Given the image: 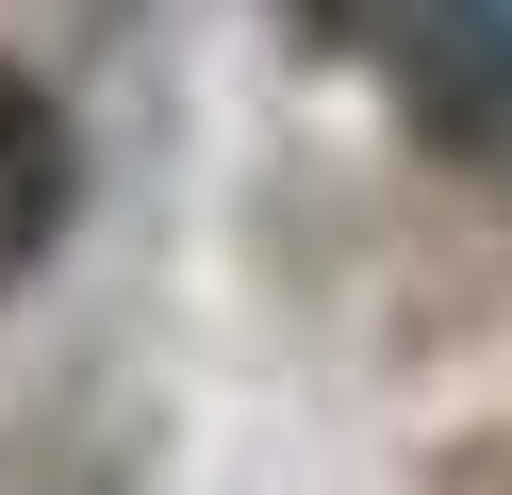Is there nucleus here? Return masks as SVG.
Listing matches in <instances>:
<instances>
[{"instance_id":"obj_1","label":"nucleus","mask_w":512,"mask_h":495,"mask_svg":"<svg viewBox=\"0 0 512 495\" xmlns=\"http://www.w3.org/2000/svg\"><path fill=\"white\" fill-rule=\"evenodd\" d=\"M67 215H83V132L34 66H0V281H34L67 248Z\"/></svg>"},{"instance_id":"obj_2","label":"nucleus","mask_w":512,"mask_h":495,"mask_svg":"<svg viewBox=\"0 0 512 495\" xmlns=\"http://www.w3.org/2000/svg\"><path fill=\"white\" fill-rule=\"evenodd\" d=\"M430 50H397V83H413V116L430 132H512V17H479V0H397Z\"/></svg>"}]
</instances>
